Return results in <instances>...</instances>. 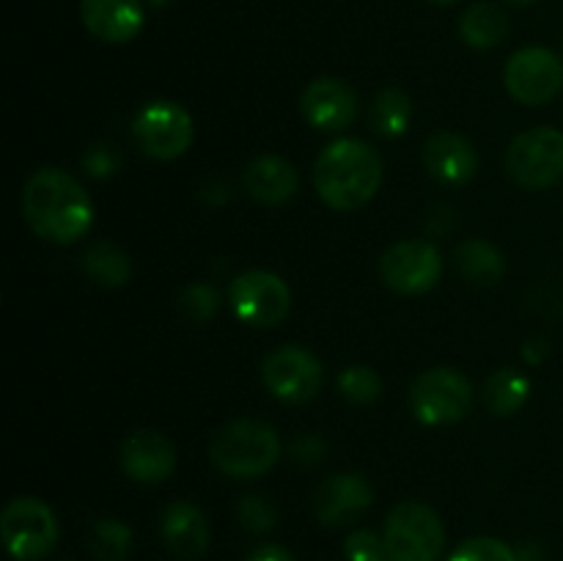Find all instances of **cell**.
Wrapping results in <instances>:
<instances>
[{"instance_id":"6da1fadb","label":"cell","mask_w":563,"mask_h":561,"mask_svg":"<svg viewBox=\"0 0 563 561\" xmlns=\"http://www.w3.org/2000/svg\"><path fill=\"white\" fill-rule=\"evenodd\" d=\"M22 215L42 240L71 245L91 229L93 204L75 176L58 168H42L25 182Z\"/></svg>"},{"instance_id":"7a4b0ae2","label":"cell","mask_w":563,"mask_h":561,"mask_svg":"<svg viewBox=\"0 0 563 561\" xmlns=\"http://www.w3.org/2000/svg\"><path fill=\"white\" fill-rule=\"evenodd\" d=\"M383 182V160L377 148L357 138H339L319 152L313 163V187L335 212L366 207Z\"/></svg>"},{"instance_id":"3957f363","label":"cell","mask_w":563,"mask_h":561,"mask_svg":"<svg viewBox=\"0 0 563 561\" xmlns=\"http://www.w3.org/2000/svg\"><path fill=\"white\" fill-rule=\"evenodd\" d=\"M280 438L269 424L231 421L220 429L209 446V460L223 476L258 479L280 460Z\"/></svg>"},{"instance_id":"277c9868","label":"cell","mask_w":563,"mask_h":561,"mask_svg":"<svg viewBox=\"0 0 563 561\" xmlns=\"http://www.w3.org/2000/svg\"><path fill=\"white\" fill-rule=\"evenodd\" d=\"M506 170L528 190L553 187L563 179V132L555 127L520 132L506 148Z\"/></svg>"},{"instance_id":"5b68a950","label":"cell","mask_w":563,"mask_h":561,"mask_svg":"<svg viewBox=\"0 0 563 561\" xmlns=\"http://www.w3.org/2000/svg\"><path fill=\"white\" fill-rule=\"evenodd\" d=\"M473 388L456 369L438 366L418 374L410 385L412 416L427 427L456 424L471 413Z\"/></svg>"},{"instance_id":"8992f818","label":"cell","mask_w":563,"mask_h":561,"mask_svg":"<svg viewBox=\"0 0 563 561\" xmlns=\"http://www.w3.org/2000/svg\"><path fill=\"white\" fill-rule=\"evenodd\" d=\"M383 537L394 561H438L445 542L438 512L418 501L390 509Z\"/></svg>"},{"instance_id":"52a82bcc","label":"cell","mask_w":563,"mask_h":561,"mask_svg":"<svg viewBox=\"0 0 563 561\" xmlns=\"http://www.w3.org/2000/svg\"><path fill=\"white\" fill-rule=\"evenodd\" d=\"M196 127L181 105L157 99L143 105L132 119V138L141 154L152 160H176L190 148Z\"/></svg>"},{"instance_id":"ba28073f","label":"cell","mask_w":563,"mask_h":561,"mask_svg":"<svg viewBox=\"0 0 563 561\" xmlns=\"http://www.w3.org/2000/svg\"><path fill=\"white\" fill-rule=\"evenodd\" d=\"M3 544L14 559L36 561L58 544V520L38 498H14L0 517Z\"/></svg>"},{"instance_id":"9c48e42d","label":"cell","mask_w":563,"mask_h":561,"mask_svg":"<svg viewBox=\"0 0 563 561\" xmlns=\"http://www.w3.org/2000/svg\"><path fill=\"white\" fill-rule=\"evenodd\" d=\"M262 380L275 399L286 405H302L322 391L324 369L306 346L284 344L264 358Z\"/></svg>"},{"instance_id":"30bf717a","label":"cell","mask_w":563,"mask_h":561,"mask_svg":"<svg viewBox=\"0 0 563 561\" xmlns=\"http://www.w3.org/2000/svg\"><path fill=\"white\" fill-rule=\"evenodd\" d=\"M231 308L251 328H275L291 308V292L280 275L269 270H247L231 280Z\"/></svg>"},{"instance_id":"8fae6325","label":"cell","mask_w":563,"mask_h":561,"mask_svg":"<svg viewBox=\"0 0 563 561\" xmlns=\"http://www.w3.org/2000/svg\"><path fill=\"white\" fill-rule=\"evenodd\" d=\"M506 91L522 105H548L563 88V64L548 47H522L506 61Z\"/></svg>"},{"instance_id":"7c38bea8","label":"cell","mask_w":563,"mask_h":561,"mask_svg":"<svg viewBox=\"0 0 563 561\" xmlns=\"http://www.w3.org/2000/svg\"><path fill=\"white\" fill-rule=\"evenodd\" d=\"M443 273L440 251L427 240H401L379 256V278L399 295H423Z\"/></svg>"},{"instance_id":"4fadbf2b","label":"cell","mask_w":563,"mask_h":561,"mask_svg":"<svg viewBox=\"0 0 563 561\" xmlns=\"http://www.w3.org/2000/svg\"><path fill=\"white\" fill-rule=\"evenodd\" d=\"M374 487L361 473H335L313 493V515L322 526L355 522L372 506Z\"/></svg>"},{"instance_id":"5bb4252c","label":"cell","mask_w":563,"mask_h":561,"mask_svg":"<svg viewBox=\"0 0 563 561\" xmlns=\"http://www.w3.org/2000/svg\"><path fill=\"white\" fill-rule=\"evenodd\" d=\"M300 110L311 127L339 132L352 124L357 113V94L339 77H317L300 97Z\"/></svg>"},{"instance_id":"9a60e30c","label":"cell","mask_w":563,"mask_h":561,"mask_svg":"<svg viewBox=\"0 0 563 561\" xmlns=\"http://www.w3.org/2000/svg\"><path fill=\"white\" fill-rule=\"evenodd\" d=\"M423 165L443 185H467L478 170V152L465 135L440 130L423 143Z\"/></svg>"},{"instance_id":"2e32d148","label":"cell","mask_w":563,"mask_h":561,"mask_svg":"<svg viewBox=\"0 0 563 561\" xmlns=\"http://www.w3.org/2000/svg\"><path fill=\"white\" fill-rule=\"evenodd\" d=\"M121 468L141 484H157L176 468V451L165 435L141 429L121 443Z\"/></svg>"},{"instance_id":"e0dca14e","label":"cell","mask_w":563,"mask_h":561,"mask_svg":"<svg viewBox=\"0 0 563 561\" xmlns=\"http://www.w3.org/2000/svg\"><path fill=\"white\" fill-rule=\"evenodd\" d=\"M80 16L88 33L108 44H126L141 33V0H80Z\"/></svg>"},{"instance_id":"ac0fdd59","label":"cell","mask_w":563,"mask_h":561,"mask_svg":"<svg viewBox=\"0 0 563 561\" xmlns=\"http://www.w3.org/2000/svg\"><path fill=\"white\" fill-rule=\"evenodd\" d=\"M242 185L253 201L278 207V204L291 201L297 196L300 174L289 160L278 157V154H262V157L251 160L247 168L242 170Z\"/></svg>"},{"instance_id":"d6986e66","label":"cell","mask_w":563,"mask_h":561,"mask_svg":"<svg viewBox=\"0 0 563 561\" xmlns=\"http://www.w3.org/2000/svg\"><path fill=\"white\" fill-rule=\"evenodd\" d=\"M165 548L179 559H201L209 548V526L203 512L190 501H174L159 517Z\"/></svg>"},{"instance_id":"ffe728a7","label":"cell","mask_w":563,"mask_h":561,"mask_svg":"<svg viewBox=\"0 0 563 561\" xmlns=\"http://www.w3.org/2000/svg\"><path fill=\"white\" fill-rule=\"evenodd\" d=\"M454 264L476 286H495L506 273V262L498 248L487 240H476V237L456 248Z\"/></svg>"},{"instance_id":"44dd1931","label":"cell","mask_w":563,"mask_h":561,"mask_svg":"<svg viewBox=\"0 0 563 561\" xmlns=\"http://www.w3.org/2000/svg\"><path fill=\"white\" fill-rule=\"evenodd\" d=\"M506 33H509V20L495 3H473L460 16V36L473 50L498 47Z\"/></svg>"},{"instance_id":"7402d4cb","label":"cell","mask_w":563,"mask_h":561,"mask_svg":"<svg viewBox=\"0 0 563 561\" xmlns=\"http://www.w3.org/2000/svg\"><path fill=\"white\" fill-rule=\"evenodd\" d=\"M368 119H372V130L383 138H399L405 135L407 127L412 121V99L410 94L401 91V88L388 86L374 97L372 110H368Z\"/></svg>"},{"instance_id":"603a6c76","label":"cell","mask_w":563,"mask_h":561,"mask_svg":"<svg viewBox=\"0 0 563 561\" xmlns=\"http://www.w3.org/2000/svg\"><path fill=\"white\" fill-rule=\"evenodd\" d=\"M531 396V380L517 369H498L484 383V399L495 416H515Z\"/></svg>"},{"instance_id":"cb8c5ba5","label":"cell","mask_w":563,"mask_h":561,"mask_svg":"<svg viewBox=\"0 0 563 561\" xmlns=\"http://www.w3.org/2000/svg\"><path fill=\"white\" fill-rule=\"evenodd\" d=\"M82 270L102 286H124L132 275V262L113 242H93L82 253Z\"/></svg>"},{"instance_id":"d4e9b609","label":"cell","mask_w":563,"mask_h":561,"mask_svg":"<svg viewBox=\"0 0 563 561\" xmlns=\"http://www.w3.org/2000/svg\"><path fill=\"white\" fill-rule=\"evenodd\" d=\"M132 548V528L121 520H97L88 531V550L97 561H124Z\"/></svg>"},{"instance_id":"484cf974","label":"cell","mask_w":563,"mask_h":561,"mask_svg":"<svg viewBox=\"0 0 563 561\" xmlns=\"http://www.w3.org/2000/svg\"><path fill=\"white\" fill-rule=\"evenodd\" d=\"M339 391L352 405H372L383 394V380L368 366H346L339 374Z\"/></svg>"},{"instance_id":"4316f807","label":"cell","mask_w":563,"mask_h":561,"mask_svg":"<svg viewBox=\"0 0 563 561\" xmlns=\"http://www.w3.org/2000/svg\"><path fill=\"white\" fill-rule=\"evenodd\" d=\"M449 561H520L515 550L495 537H473L465 539L460 548L451 553Z\"/></svg>"},{"instance_id":"83f0119b","label":"cell","mask_w":563,"mask_h":561,"mask_svg":"<svg viewBox=\"0 0 563 561\" xmlns=\"http://www.w3.org/2000/svg\"><path fill=\"white\" fill-rule=\"evenodd\" d=\"M179 308L190 322H209L218 314V292L209 284H190L181 292Z\"/></svg>"},{"instance_id":"f1b7e54d","label":"cell","mask_w":563,"mask_h":561,"mask_svg":"<svg viewBox=\"0 0 563 561\" xmlns=\"http://www.w3.org/2000/svg\"><path fill=\"white\" fill-rule=\"evenodd\" d=\"M344 553L350 561H394L390 559V550L385 544V537L361 528V531H352L344 542Z\"/></svg>"},{"instance_id":"f546056e","label":"cell","mask_w":563,"mask_h":561,"mask_svg":"<svg viewBox=\"0 0 563 561\" xmlns=\"http://www.w3.org/2000/svg\"><path fill=\"white\" fill-rule=\"evenodd\" d=\"M236 517H240L242 526L253 534H264L275 526V509L264 495H245V498L236 504Z\"/></svg>"},{"instance_id":"4dcf8cb0","label":"cell","mask_w":563,"mask_h":561,"mask_svg":"<svg viewBox=\"0 0 563 561\" xmlns=\"http://www.w3.org/2000/svg\"><path fill=\"white\" fill-rule=\"evenodd\" d=\"M82 168L86 174H91L93 179H108L115 170L121 168V154L119 148L110 146V143H93L86 154H82Z\"/></svg>"},{"instance_id":"1f68e13d","label":"cell","mask_w":563,"mask_h":561,"mask_svg":"<svg viewBox=\"0 0 563 561\" xmlns=\"http://www.w3.org/2000/svg\"><path fill=\"white\" fill-rule=\"evenodd\" d=\"M289 454L297 465L311 468L324 460V454H328V443H324L322 435H297L289 446Z\"/></svg>"},{"instance_id":"d6a6232c","label":"cell","mask_w":563,"mask_h":561,"mask_svg":"<svg viewBox=\"0 0 563 561\" xmlns=\"http://www.w3.org/2000/svg\"><path fill=\"white\" fill-rule=\"evenodd\" d=\"M247 561H295V556L286 548H280V544H262V548H256L247 556Z\"/></svg>"},{"instance_id":"836d02e7","label":"cell","mask_w":563,"mask_h":561,"mask_svg":"<svg viewBox=\"0 0 563 561\" xmlns=\"http://www.w3.org/2000/svg\"><path fill=\"white\" fill-rule=\"evenodd\" d=\"M429 3H434V6H454V3H460V0H429Z\"/></svg>"},{"instance_id":"e575fe53","label":"cell","mask_w":563,"mask_h":561,"mask_svg":"<svg viewBox=\"0 0 563 561\" xmlns=\"http://www.w3.org/2000/svg\"><path fill=\"white\" fill-rule=\"evenodd\" d=\"M509 3H517V6H528V3H533V0H509Z\"/></svg>"},{"instance_id":"d590c367","label":"cell","mask_w":563,"mask_h":561,"mask_svg":"<svg viewBox=\"0 0 563 561\" xmlns=\"http://www.w3.org/2000/svg\"><path fill=\"white\" fill-rule=\"evenodd\" d=\"M152 3H157V6H163V3H165V0H152Z\"/></svg>"}]
</instances>
